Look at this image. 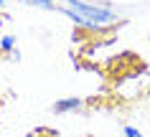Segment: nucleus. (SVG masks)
<instances>
[{
    "instance_id": "nucleus-3",
    "label": "nucleus",
    "mask_w": 150,
    "mask_h": 137,
    "mask_svg": "<svg viewBox=\"0 0 150 137\" xmlns=\"http://www.w3.org/2000/svg\"><path fill=\"white\" fill-rule=\"evenodd\" d=\"M13 46H16V38H13V36H3L0 48H3V51H13Z\"/></svg>"
},
{
    "instance_id": "nucleus-1",
    "label": "nucleus",
    "mask_w": 150,
    "mask_h": 137,
    "mask_svg": "<svg viewBox=\"0 0 150 137\" xmlns=\"http://www.w3.org/2000/svg\"><path fill=\"white\" fill-rule=\"evenodd\" d=\"M54 8L64 10L74 23L84 25V28H104L117 20V15L110 8H99V5H89L84 0H54Z\"/></svg>"
},
{
    "instance_id": "nucleus-4",
    "label": "nucleus",
    "mask_w": 150,
    "mask_h": 137,
    "mask_svg": "<svg viewBox=\"0 0 150 137\" xmlns=\"http://www.w3.org/2000/svg\"><path fill=\"white\" fill-rule=\"evenodd\" d=\"M125 137H140V132L135 127H125Z\"/></svg>"
},
{
    "instance_id": "nucleus-2",
    "label": "nucleus",
    "mask_w": 150,
    "mask_h": 137,
    "mask_svg": "<svg viewBox=\"0 0 150 137\" xmlns=\"http://www.w3.org/2000/svg\"><path fill=\"white\" fill-rule=\"evenodd\" d=\"M79 107H81V102H79V99H76V97H69V99H59V102L54 104V112H59V114H61V112H71V109H79Z\"/></svg>"
},
{
    "instance_id": "nucleus-5",
    "label": "nucleus",
    "mask_w": 150,
    "mask_h": 137,
    "mask_svg": "<svg viewBox=\"0 0 150 137\" xmlns=\"http://www.w3.org/2000/svg\"><path fill=\"white\" fill-rule=\"evenodd\" d=\"M0 3H3V0H0Z\"/></svg>"
}]
</instances>
